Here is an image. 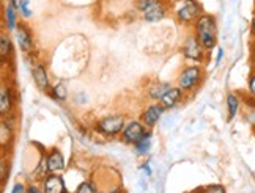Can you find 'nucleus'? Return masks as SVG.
Returning <instances> with one entry per match:
<instances>
[{
	"mask_svg": "<svg viewBox=\"0 0 255 193\" xmlns=\"http://www.w3.org/2000/svg\"><path fill=\"white\" fill-rule=\"evenodd\" d=\"M192 33L199 38V41L202 43L205 49L211 52L218 46V33H219L218 19H216L214 14L202 13L200 17L192 25Z\"/></svg>",
	"mask_w": 255,
	"mask_h": 193,
	"instance_id": "obj_1",
	"label": "nucleus"
},
{
	"mask_svg": "<svg viewBox=\"0 0 255 193\" xmlns=\"http://www.w3.org/2000/svg\"><path fill=\"white\" fill-rule=\"evenodd\" d=\"M169 5L173 19L184 27L194 25L203 13L199 0H169Z\"/></svg>",
	"mask_w": 255,
	"mask_h": 193,
	"instance_id": "obj_2",
	"label": "nucleus"
},
{
	"mask_svg": "<svg viewBox=\"0 0 255 193\" xmlns=\"http://www.w3.org/2000/svg\"><path fill=\"white\" fill-rule=\"evenodd\" d=\"M135 9L148 24L164 21L170 13L169 0H135Z\"/></svg>",
	"mask_w": 255,
	"mask_h": 193,
	"instance_id": "obj_3",
	"label": "nucleus"
},
{
	"mask_svg": "<svg viewBox=\"0 0 255 193\" xmlns=\"http://www.w3.org/2000/svg\"><path fill=\"white\" fill-rule=\"evenodd\" d=\"M203 79H205V69L202 64L199 63L188 64V66H183L181 71L178 72L176 86H178L184 94H191L194 91H197Z\"/></svg>",
	"mask_w": 255,
	"mask_h": 193,
	"instance_id": "obj_4",
	"label": "nucleus"
},
{
	"mask_svg": "<svg viewBox=\"0 0 255 193\" xmlns=\"http://www.w3.org/2000/svg\"><path fill=\"white\" fill-rule=\"evenodd\" d=\"M125 126H126V118L123 113L106 115V117H103L101 120H98L95 123L96 132L104 135V137H117V135H122Z\"/></svg>",
	"mask_w": 255,
	"mask_h": 193,
	"instance_id": "obj_5",
	"label": "nucleus"
},
{
	"mask_svg": "<svg viewBox=\"0 0 255 193\" xmlns=\"http://www.w3.org/2000/svg\"><path fill=\"white\" fill-rule=\"evenodd\" d=\"M181 54L186 60L203 64V62L208 59L210 52L202 46V43L199 41L197 36H195L194 33H189L184 38V41L181 44Z\"/></svg>",
	"mask_w": 255,
	"mask_h": 193,
	"instance_id": "obj_6",
	"label": "nucleus"
},
{
	"mask_svg": "<svg viewBox=\"0 0 255 193\" xmlns=\"http://www.w3.org/2000/svg\"><path fill=\"white\" fill-rule=\"evenodd\" d=\"M148 128L140 120H131V121H126V126L122 132V141L125 144H129V146H134V144L139 141L143 135L146 133Z\"/></svg>",
	"mask_w": 255,
	"mask_h": 193,
	"instance_id": "obj_7",
	"label": "nucleus"
},
{
	"mask_svg": "<svg viewBox=\"0 0 255 193\" xmlns=\"http://www.w3.org/2000/svg\"><path fill=\"white\" fill-rule=\"evenodd\" d=\"M14 35H16V41H17L19 49H21L27 55L28 54H33V51H35V38H33L32 28L28 27L25 22L19 21Z\"/></svg>",
	"mask_w": 255,
	"mask_h": 193,
	"instance_id": "obj_8",
	"label": "nucleus"
},
{
	"mask_svg": "<svg viewBox=\"0 0 255 193\" xmlns=\"http://www.w3.org/2000/svg\"><path fill=\"white\" fill-rule=\"evenodd\" d=\"M164 112H165V109L161 105V102H158V101L151 102V104H148L142 110V113H140V121L148 129H153V128H156V124H158L159 120L162 118Z\"/></svg>",
	"mask_w": 255,
	"mask_h": 193,
	"instance_id": "obj_9",
	"label": "nucleus"
},
{
	"mask_svg": "<svg viewBox=\"0 0 255 193\" xmlns=\"http://www.w3.org/2000/svg\"><path fill=\"white\" fill-rule=\"evenodd\" d=\"M32 79L36 85V88L41 93H49L51 91V77H49V71L44 66V63L36 62L32 67Z\"/></svg>",
	"mask_w": 255,
	"mask_h": 193,
	"instance_id": "obj_10",
	"label": "nucleus"
},
{
	"mask_svg": "<svg viewBox=\"0 0 255 193\" xmlns=\"http://www.w3.org/2000/svg\"><path fill=\"white\" fill-rule=\"evenodd\" d=\"M13 109H14V94L11 86L2 83V86H0V115H2V118L9 117L13 113Z\"/></svg>",
	"mask_w": 255,
	"mask_h": 193,
	"instance_id": "obj_11",
	"label": "nucleus"
},
{
	"mask_svg": "<svg viewBox=\"0 0 255 193\" xmlns=\"http://www.w3.org/2000/svg\"><path fill=\"white\" fill-rule=\"evenodd\" d=\"M41 189L44 193H70L66 190L65 179L63 176H60V173H51L41 182Z\"/></svg>",
	"mask_w": 255,
	"mask_h": 193,
	"instance_id": "obj_12",
	"label": "nucleus"
},
{
	"mask_svg": "<svg viewBox=\"0 0 255 193\" xmlns=\"http://www.w3.org/2000/svg\"><path fill=\"white\" fill-rule=\"evenodd\" d=\"M184 96L186 94L178 88V86H170V90L162 96V98L159 99V102L165 110H172L176 107V105H180L183 102Z\"/></svg>",
	"mask_w": 255,
	"mask_h": 193,
	"instance_id": "obj_13",
	"label": "nucleus"
},
{
	"mask_svg": "<svg viewBox=\"0 0 255 193\" xmlns=\"http://www.w3.org/2000/svg\"><path fill=\"white\" fill-rule=\"evenodd\" d=\"M47 167L51 173H63L66 168V163H65V157L62 151L58 148H52L47 151Z\"/></svg>",
	"mask_w": 255,
	"mask_h": 193,
	"instance_id": "obj_14",
	"label": "nucleus"
},
{
	"mask_svg": "<svg viewBox=\"0 0 255 193\" xmlns=\"http://www.w3.org/2000/svg\"><path fill=\"white\" fill-rule=\"evenodd\" d=\"M243 102V96L240 93H227L225 96V107H227V121H232L237 118L240 113Z\"/></svg>",
	"mask_w": 255,
	"mask_h": 193,
	"instance_id": "obj_15",
	"label": "nucleus"
},
{
	"mask_svg": "<svg viewBox=\"0 0 255 193\" xmlns=\"http://www.w3.org/2000/svg\"><path fill=\"white\" fill-rule=\"evenodd\" d=\"M13 140H14V126L8 117V120L3 118L2 124H0V144H2V149L3 151L8 149Z\"/></svg>",
	"mask_w": 255,
	"mask_h": 193,
	"instance_id": "obj_16",
	"label": "nucleus"
},
{
	"mask_svg": "<svg viewBox=\"0 0 255 193\" xmlns=\"http://www.w3.org/2000/svg\"><path fill=\"white\" fill-rule=\"evenodd\" d=\"M13 43L11 38H9L6 33H2L0 36V60H2V64H8L13 59Z\"/></svg>",
	"mask_w": 255,
	"mask_h": 193,
	"instance_id": "obj_17",
	"label": "nucleus"
},
{
	"mask_svg": "<svg viewBox=\"0 0 255 193\" xmlns=\"http://www.w3.org/2000/svg\"><path fill=\"white\" fill-rule=\"evenodd\" d=\"M17 9L13 6L6 3L5 8H3V25L8 32H16L17 28V24H19V19H17Z\"/></svg>",
	"mask_w": 255,
	"mask_h": 193,
	"instance_id": "obj_18",
	"label": "nucleus"
},
{
	"mask_svg": "<svg viewBox=\"0 0 255 193\" xmlns=\"http://www.w3.org/2000/svg\"><path fill=\"white\" fill-rule=\"evenodd\" d=\"M170 86L172 85L167 82H153L148 88H146V96H148L151 101L159 102V99L162 98V96L170 90Z\"/></svg>",
	"mask_w": 255,
	"mask_h": 193,
	"instance_id": "obj_19",
	"label": "nucleus"
},
{
	"mask_svg": "<svg viewBox=\"0 0 255 193\" xmlns=\"http://www.w3.org/2000/svg\"><path fill=\"white\" fill-rule=\"evenodd\" d=\"M47 152H43V156H41V159H40V162H38V165H36V168L33 170V173H32V178H33V181H36V182H41L51 175V171H49V167H47V156H46Z\"/></svg>",
	"mask_w": 255,
	"mask_h": 193,
	"instance_id": "obj_20",
	"label": "nucleus"
},
{
	"mask_svg": "<svg viewBox=\"0 0 255 193\" xmlns=\"http://www.w3.org/2000/svg\"><path fill=\"white\" fill-rule=\"evenodd\" d=\"M151 143H153V133H151V129H148L143 137L134 144V151L137 156H146L151 149Z\"/></svg>",
	"mask_w": 255,
	"mask_h": 193,
	"instance_id": "obj_21",
	"label": "nucleus"
},
{
	"mask_svg": "<svg viewBox=\"0 0 255 193\" xmlns=\"http://www.w3.org/2000/svg\"><path fill=\"white\" fill-rule=\"evenodd\" d=\"M49 96H51V98L54 101H57V102H65L68 99V88H66V85L63 82L55 83L51 88V91H49Z\"/></svg>",
	"mask_w": 255,
	"mask_h": 193,
	"instance_id": "obj_22",
	"label": "nucleus"
},
{
	"mask_svg": "<svg viewBox=\"0 0 255 193\" xmlns=\"http://www.w3.org/2000/svg\"><path fill=\"white\" fill-rule=\"evenodd\" d=\"M74 193H100V189L93 181H84L77 186Z\"/></svg>",
	"mask_w": 255,
	"mask_h": 193,
	"instance_id": "obj_23",
	"label": "nucleus"
},
{
	"mask_svg": "<svg viewBox=\"0 0 255 193\" xmlns=\"http://www.w3.org/2000/svg\"><path fill=\"white\" fill-rule=\"evenodd\" d=\"M195 192L197 193H227V190H225V187L222 184H211L207 187H200Z\"/></svg>",
	"mask_w": 255,
	"mask_h": 193,
	"instance_id": "obj_24",
	"label": "nucleus"
},
{
	"mask_svg": "<svg viewBox=\"0 0 255 193\" xmlns=\"http://www.w3.org/2000/svg\"><path fill=\"white\" fill-rule=\"evenodd\" d=\"M32 8H30V0H24L22 2V5H21V8H19V14H21V17L22 19H30L32 17Z\"/></svg>",
	"mask_w": 255,
	"mask_h": 193,
	"instance_id": "obj_25",
	"label": "nucleus"
},
{
	"mask_svg": "<svg viewBox=\"0 0 255 193\" xmlns=\"http://www.w3.org/2000/svg\"><path fill=\"white\" fill-rule=\"evenodd\" d=\"M248 94L255 99V67L252 69V72L249 75V80H248Z\"/></svg>",
	"mask_w": 255,
	"mask_h": 193,
	"instance_id": "obj_26",
	"label": "nucleus"
},
{
	"mask_svg": "<svg viewBox=\"0 0 255 193\" xmlns=\"http://www.w3.org/2000/svg\"><path fill=\"white\" fill-rule=\"evenodd\" d=\"M9 193H27V186L24 182H16Z\"/></svg>",
	"mask_w": 255,
	"mask_h": 193,
	"instance_id": "obj_27",
	"label": "nucleus"
},
{
	"mask_svg": "<svg viewBox=\"0 0 255 193\" xmlns=\"http://www.w3.org/2000/svg\"><path fill=\"white\" fill-rule=\"evenodd\" d=\"M0 167H2V186H5V181H6V176H8V173H6V159L5 157L2 159Z\"/></svg>",
	"mask_w": 255,
	"mask_h": 193,
	"instance_id": "obj_28",
	"label": "nucleus"
},
{
	"mask_svg": "<svg viewBox=\"0 0 255 193\" xmlns=\"http://www.w3.org/2000/svg\"><path fill=\"white\" fill-rule=\"evenodd\" d=\"M27 193H44V192H43V189H40L36 184L32 182V184L27 186Z\"/></svg>",
	"mask_w": 255,
	"mask_h": 193,
	"instance_id": "obj_29",
	"label": "nucleus"
},
{
	"mask_svg": "<svg viewBox=\"0 0 255 193\" xmlns=\"http://www.w3.org/2000/svg\"><path fill=\"white\" fill-rule=\"evenodd\" d=\"M22 2L24 0H6V3H9V5H13L17 11H19V8H21V5H22Z\"/></svg>",
	"mask_w": 255,
	"mask_h": 193,
	"instance_id": "obj_30",
	"label": "nucleus"
},
{
	"mask_svg": "<svg viewBox=\"0 0 255 193\" xmlns=\"http://www.w3.org/2000/svg\"><path fill=\"white\" fill-rule=\"evenodd\" d=\"M251 60L255 67V40H252V43H251Z\"/></svg>",
	"mask_w": 255,
	"mask_h": 193,
	"instance_id": "obj_31",
	"label": "nucleus"
},
{
	"mask_svg": "<svg viewBox=\"0 0 255 193\" xmlns=\"http://www.w3.org/2000/svg\"><path fill=\"white\" fill-rule=\"evenodd\" d=\"M251 36H252V40H255V11H254L252 21H251Z\"/></svg>",
	"mask_w": 255,
	"mask_h": 193,
	"instance_id": "obj_32",
	"label": "nucleus"
},
{
	"mask_svg": "<svg viewBox=\"0 0 255 193\" xmlns=\"http://www.w3.org/2000/svg\"><path fill=\"white\" fill-rule=\"evenodd\" d=\"M142 170L146 173V178L151 176V168H150V163H148V162H145V163H143V165H142Z\"/></svg>",
	"mask_w": 255,
	"mask_h": 193,
	"instance_id": "obj_33",
	"label": "nucleus"
},
{
	"mask_svg": "<svg viewBox=\"0 0 255 193\" xmlns=\"http://www.w3.org/2000/svg\"><path fill=\"white\" fill-rule=\"evenodd\" d=\"M222 59H224V49H222V47H219V49H218V59H216V64H219Z\"/></svg>",
	"mask_w": 255,
	"mask_h": 193,
	"instance_id": "obj_34",
	"label": "nucleus"
},
{
	"mask_svg": "<svg viewBox=\"0 0 255 193\" xmlns=\"http://www.w3.org/2000/svg\"><path fill=\"white\" fill-rule=\"evenodd\" d=\"M252 135H254V138H255V124L252 126Z\"/></svg>",
	"mask_w": 255,
	"mask_h": 193,
	"instance_id": "obj_35",
	"label": "nucleus"
},
{
	"mask_svg": "<svg viewBox=\"0 0 255 193\" xmlns=\"http://www.w3.org/2000/svg\"><path fill=\"white\" fill-rule=\"evenodd\" d=\"M251 112H252V117H254V118H255V109H252V110H251Z\"/></svg>",
	"mask_w": 255,
	"mask_h": 193,
	"instance_id": "obj_36",
	"label": "nucleus"
},
{
	"mask_svg": "<svg viewBox=\"0 0 255 193\" xmlns=\"http://www.w3.org/2000/svg\"><path fill=\"white\" fill-rule=\"evenodd\" d=\"M186 193H197V192H186Z\"/></svg>",
	"mask_w": 255,
	"mask_h": 193,
	"instance_id": "obj_37",
	"label": "nucleus"
},
{
	"mask_svg": "<svg viewBox=\"0 0 255 193\" xmlns=\"http://www.w3.org/2000/svg\"><path fill=\"white\" fill-rule=\"evenodd\" d=\"M254 11H255V0H254Z\"/></svg>",
	"mask_w": 255,
	"mask_h": 193,
	"instance_id": "obj_38",
	"label": "nucleus"
}]
</instances>
